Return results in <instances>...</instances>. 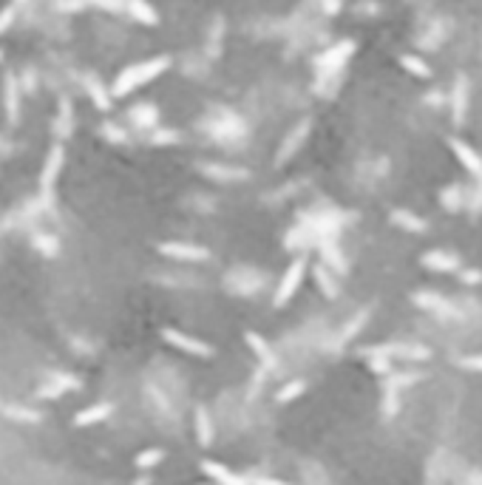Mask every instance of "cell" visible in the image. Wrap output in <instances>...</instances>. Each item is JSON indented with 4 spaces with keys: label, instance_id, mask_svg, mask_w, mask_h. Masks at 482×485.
<instances>
[{
    "label": "cell",
    "instance_id": "obj_9",
    "mask_svg": "<svg viewBox=\"0 0 482 485\" xmlns=\"http://www.w3.org/2000/svg\"><path fill=\"white\" fill-rule=\"evenodd\" d=\"M244 341H247V346L253 349V355L258 358V363L264 369H276L278 367V358H276V352L269 349V344L258 335V332H244Z\"/></svg>",
    "mask_w": 482,
    "mask_h": 485
},
{
    "label": "cell",
    "instance_id": "obj_1",
    "mask_svg": "<svg viewBox=\"0 0 482 485\" xmlns=\"http://www.w3.org/2000/svg\"><path fill=\"white\" fill-rule=\"evenodd\" d=\"M170 66V57H150V60H139V63L125 66L116 74L114 85H111V97H128L136 88L154 82L159 74H165Z\"/></svg>",
    "mask_w": 482,
    "mask_h": 485
},
{
    "label": "cell",
    "instance_id": "obj_17",
    "mask_svg": "<svg viewBox=\"0 0 482 485\" xmlns=\"http://www.w3.org/2000/svg\"><path fill=\"white\" fill-rule=\"evenodd\" d=\"M307 391V383L304 380H289V383H284L278 391H276V400L278 403H292V400H298L301 395Z\"/></svg>",
    "mask_w": 482,
    "mask_h": 485
},
{
    "label": "cell",
    "instance_id": "obj_10",
    "mask_svg": "<svg viewBox=\"0 0 482 485\" xmlns=\"http://www.w3.org/2000/svg\"><path fill=\"white\" fill-rule=\"evenodd\" d=\"M125 9H128V15L134 17V20H139L142 26H159V12L148 3V0H125Z\"/></svg>",
    "mask_w": 482,
    "mask_h": 485
},
{
    "label": "cell",
    "instance_id": "obj_28",
    "mask_svg": "<svg viewBox=\"0 0 482 485\" xmlns=\"http://www.w3.org/2000/svg\"><path fill=\"white\" fill-rule=\"evenodd\" d=\"M35 245H37L40 253H46V256H54V253H57V241H54V238H48V241H46V238H37Z\"/></svg>",
    "mask_w": 482,
    "mask_h": 485
},
{
    "label": "cell",
    "instance_id": "obj_21",
    "mask_svg": "<svg viewBox=\"0 0 482 485\" xmlns=\"http://www.w3.org/2000/svg\"><path fill=\"white\" fill-rule=\"evenodd\" d=\"M391 219H395V224H400V227H406V230H414V233L426 230V222L417 219V216H411V213H406V210H398V213H391Z\"/></svg>",
    "mask_w": 482,
    "mask_h": 485
},
{
    "label": "cell",
    "instance_id": "obj_23",
    "mask_svg": "<svg viewBox=\"0 0 482 485\" xmlns=\"http://www.w3.org/2000/svg\"><path fill=\"white\" fill-rule=\"evenodd\" d=\"M465 94H468L465 80L460 77L457 85H454V119H457V123H463V114H465Z\"/></svg>",
    "mask_w": 482,
    "mask_h": 485
},
{
    "label": "cell",
    "instance_id": "obj_16",
    "mask_svg": "<svg viewBox=\"0 0 482 485\" xmlns=\"http://www.w3.org/2000/svg\"><path fill=\"white\" fill-rule=\"evenodd\" d=\"M3 97H6V114H9V123H15V119H17V108H20V94H17V80H15L12 71L6 74V91H3Z\"/></svg>",
    "mask_w": 482,
    "mask_h": 485
},
{
    "label": "cell",
    "instance_id": "obj_22",
    "mask_svg": "<svg viewBox=\"0 0 482 485\" xmlns=\"http://www.w3.org/2000/svg\"><path fill=\"white\" fill-rule=\"evenodd\" d=\"M400 63L414 74V77H429L431 74V69H429V63L426 60H420V57H414V54H406V57H400Z\"/></svg>",
    "mask_w": 482,
    "mask_h": 485
},
{
    "label": "cell",
    "instance_id": "obj_18",
    "mask_svg": "<svg viewBox=\"0 0 482 485\" xmlns=\"http://www.w3.org/2000/svg\"><path fill=\"white\" fill-rule=\"evenodd\" d=\"M315 281H318V287H321V292H323L326 298H335V295H338V284H335L332 276H329V270H326L323 264L315 267Z\"/></svg>",
    "mask_w": 482,
    "mask_h": 485
},
{
    "label": "cell",
    "instance_id": "obj_4",
    "mask_svg": "<svg viewBox=\"0 0 482 485\" xmlns=\"http://www.w3.org/2000/svg\"><path fill=\"white\" fill-rule=\"evenodd\" d=\"M352 51H355V43L352 40H343V43H338V46H332L329 51H323L321 57H318V74L321 77H329V74H335V71H341L343 69V63L352 57Z\"/></svg>",
    "mask_w": 482,
    "mask_h": 485
},
{
    "label": "cell",
    "instance_id": "obj_12",
    "mask_svg": "<svg viewBox=\"0 0 482 485\" xmlns=\"http://www.w3.org/2000/svg\"><path fill=\"white\" fill-rule=\"evenodd\" d=\"M423 264L429 270H437V272H451V270L460 267V258L454 253H445V250H431V253L423 256Z\"/></svg>",
    "mask_w": 482,
    "mask_h": 485
},
{
    "label": "cell",
    "instance_id": "obj_15",
    "mask_svg": "<svg viewBox=\"0 0 482 485\" xmlns=\"http://www.w3.org/2000/svg\"><path fill=\"white\" fill-rule=\"evenodd\" d=\"M165 457H168V451H165V448H142V451L136 454V457H134V466H136L139 471H150V468L162 466Z\"/></svg>",
    "mask_w": 482,
    "mask_h": 485
},
{
    "label": "cell",
    "instance_id": "obj_13",
    "mask_svg": "<svg viewBox=\"0 0 482 485\" xmlns=\"http://www.w3.org/2000/svg\"><path fill=\"white\" fill-rule=\"evenodd\" d=\"M196 440L202 448L213 446V420L207 414V406H202V403L196 406Z\"/></svg>",
    "mask_w": 482,
    "mask_h": 485
},
{
    "label": "cell",
    "instance_id": "obj_3",
    "mask_svg": "<svg viewBox=\"0 0 482 485\" xmlns=\"http://www.w3.org/2000/svg\"><path fill=\"white\" fill-rule=\"evenodd\" d=\"M304 276H307V261H304V258H295V261L284 270V276H281V281H278V287H276V295H273V304H276V307H284L287 301L298 292V287L304 284Z\"/></svg>",
    "mask_w": 482,
    "mask_h": 485
},
{
    "label": "cell",
    "instance_id": "obj_24",
    "mask_svg": "<svg viewBox=\"0 0 482 485\" xmlns=\"http://www.w3.org/2000/svg\"><path fill=\"white\" fill-rule=\"evenodd\" d=\"M88 94H91V100H97V105H100V108H108V105H111V91L105 94L102 85H100L97 80L88 82Z\"/></svg>",
    "mask_w": 482,
    "mask_h": 485
},
{
    "label": "cell",
    "instance_id": "obj_11",
    "mask_svg": "<svg viewBox=\"0 0 482 485\" xmlns=\"http://www.w3.org/2000/svg\"><path fill=\"white\" fill-rule=\"evenodd\" d=\"M451 148H454V154H457L460 165L468 168V173L482 176V159H479V154H476V150H474L471 145H465L463 139H454V142H451Z\"/></svg>",
    "mask_w": 482,
    "mask_h": 485
},
{
    "label": "cell",
    "instance_id": "obj_31",
    "mask_svg": "<svg viewBox=\"0 0 482 485\" xmlns=\"http://www.w3.org/2000/svg\"><path fill=\"white\" fill-rule=\"evenodd\" d=\"M463 279H465V281H479L482 276H479V272H465V276H463Z\"/></svg>",
    "mask_w": 482,
    "mask_h": 485
},
{
    "label": "cell",
    "instance_id": "obj_2",
    "mask_svg": "<svg viewBox=\"0 0 482 485\" xmlns=\"http://www.w3.org/2000/svg\"><path fill=\"white\" fill-rule=\"evenodd\" d=\"M162 341L170 344L173 349H179V352L193 355V358H216V349L207 341H199V338L188 335V332H182V329H170V326L162 329Z\"/></svg>",
    "mask_w": 482,
    "mask_h": 485
},
{
    "label": "cell",
    "instance_id": "obj_30",
    "mask_svg": "<svg viewBox=\"0 0 482 485\" xmlns=\"http://www.w3.org/2000/svg\"><path fill=\"white\" fill-rule=\"evenodd\" d=\"M94 6H102L108 12H119L123 9V0H94Z\"/></svg>",
    "mask_w": 482,
    "mask_h": 485
},
{
    "label": "cell",
    "instance_id": "obj_27",
    "mask_svg": "<svg viewBox=\"0 0 482 485\" xmlns=\"http://www.w3.org/2000/svg\"><path fill=\"white\" fill-rule=\"evenodd\" d=\"M463 369H471V372H479L482 375V355H471V358H463L460 360Z\"/></svg>",
    "mask_w": 482,
    "mask_h": 485
},
{
    "label": "cell",
    "instance_id": "obj_25",
    "mask_svg": "<svg viewBox=\"0 0 482 485\" xmlns=\"http://www.w3.org/2000/svg\"><path fill=\"white\" fill-rule=\"evenodd\" d=\"M3 414L15 417V420H20V423H37V420H40V414H37V412H28V409H15V406H6V409H3Z\"/></svg>",
    "mask_w": 482,
    "mask_h": 485
},
{
    "label": "cell",
    "instance_id": "obj_29",
    "mask_svg": "<svg viewBox=\"0 0 482 485\" xmlns=\"http://www.w3.org/2000/svg\"><path fill=\"white\" fill-rule=\"evenodd\" d=\"M250 485H289V482L273 479V477H250Z\"/></svg>",
    "mask_w": 482,
    "mask_h": 485
},
{
    "label": "cell",
    "instance_id": "obj_33",
    "mask_svg": "<svg viewBox=\"0 0 482 485\" xmlns=\"http://www.w3.org/2000/svg\"><path fill=\"white\" fill-rule=\"evenodd\" d=\"M17 3H26V0H15V6H17Z\"/></svg>",
    "mask_w": 482,
    "mask_h": 485
},
{
    "label": "cell",
    "instance_id": "obj_8",
    "mask_svg": "<svg viewBox=\"0 0 482 485\" xmlns=\"http://www.w3.org/2000/svg\"><path fill=\"white\" fill-rule=\"evenodd\" d=\"M114 414V403H94V406H85L74 414V426L85 429V426H97V423L108 420Z\"/></svg>",
    "mask_w": 482,
    "mask_h": 485
},
{
    "label": "cell",
    "instance_id": "obj_6",
    "mask_svg": "<svg viewBox=\"0 0 482 485\" xmlns=\"http://www.w3.org/2000/svg\"><path fill=\"white\" fill-rule=\"evenodd\" d=\"M63 157H66L63 145H54L48 154H46V162H43V170H40V188H43V193H51L57 188V176H60V170H63Z\"/></svg>",
    "mask_w": 482,
    "mask_h": 485
},
{
    "label": "cell",
    "instance_id": "obj_26",
    "mask_svg": "<svg viewBox=\"0 0 482 485\" xmlns=\"http://www.w3.org/2000/svg\"><path fill=\"white\" fill-rule=\"evenodd\" d=\"M134 123H139V125H154L157 123V114H154V108H134Z\"/></svg>",
    "mask_w": 482,
    "mask_h": 485
},
{
    "label": "cell",
    "instance_id": "obj_20",
    "mask_svg": "<svg viewBox=\"0 0 482 485\" xmlns=\"http://www.w3.org/2000/svg\"><path fill=\"white\" fill-rule=\"evenodd\" d=\"M414 304L426 307V310H448V301L440 298V295H434V292H417L414 295Z\"/></svg>",
    "mask_w": 482,
    "mask_h": 485
},
{
    "label": "cell",
    "instance_id": "obj_14",
    "mask_svg": "<svg viewBox=\"0 0 482 485\" xmlns=\"http://www.w3.org/2000/svg\"><path fill=\"white\" fill-rule=\"evenodd\" d=\"M48 380H51V383H48V386H43V389L37 391L40 398H57V395H63V391H69V389H77V386H80L74 378H66L63 372H54Z\"/></svg>",
    "mask_w": 482,
    "mask_h": 485
},
{
    "label": "cell",
    "instance_id": "obj_32",
    "mask_svg": "<svg viewBox=\"0 0 482 485\" xmlns=\"http://www.w3.org/2000/svg\"><path fill=\"white\" fill-rule=\"evenodd\" d=\"M134 485H150V479H145V477H142V479H136Z\"/></svg>",
    "mask_w": 482,
    "mask_h": 485
},
{
    "label": "cell",
    "instance_id": "obj_5",
    "mask_svg": "<svg viewBox=\"0 0 482 485\" xmlns=\"http://www.w3.org/2000/svg\"><path fill=\"white\" fill-rule=\"evenodd\" d=\"M159 253L173 261H207L210 258L207 247L188 245V241H165V245H159Z\"/></svg>",
    "mask_w": 482,
    "mask_h": 485
},
{
    "label": "cell",
    "instance_id": "obj_7",
    "mask_svg": "<svg viewBox=\"0 0 482 485\" xmlns=\"http://www.w3.org/2000/svg\"><path fill=\"white\" fill-rule=\"evenodd\" d=\"M199 466H202V471H204L210 479H213L216 485H250V477L230 471V468H227L224 463H219V460H202Z\"/></svg>",
    "mask_w": 482,
    "mask_h": 485
},
{
    "label": "cell",
    "instance_id": "obj_19",
    "mask_svg": "<svg viewBox=\"0 0 482 485\" xmlns=\"http://www.w3.org/2000/svg\"><path fill=\"white\" fill-rule=\"evenodd\" d=\"M204 176H213L219 182H227V179H247V170H235V168H216V165H210V168H202Z\"/></svg>",
    "mask_w": 482,
    "mask_h": 485
}]
</instances>
